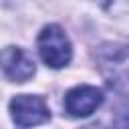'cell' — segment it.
I'll return each instance as SVG.
<instances>
[{
    "label": "cell",
    "mask_w": 129,
    "mask_h": 129,
    "mask_svg": "<svg viewBox=\"0 0 129 129\" xmlns=\"http://www.w3.org/2000/svg\"><path fill=\"white\" fill-rule=\"evenodd\" d=\"M97 64L101 75L107 83L123 93L129 95V48L121 44H105L97 52Z\"/></svg>",
    "instance_id": "6da1fadb"
},
{
    "label": "cell",
    "mask_w": 129,
    "mask_h": 129,
    "mask_svg": "<svg viewBox=\"0 0 129 129\" xmlns=\"http://www.w3.org/2000/svg\"><path fill=\"white\" fill-rule=\"evenodd\" d=\"M36 44H38L40 58L46 62V67L60 69V67L69 64V60L73 56L71 42H69L67 34L60 30V26H56V24L44 26L38 34Z\"/></svg>",
    "instance_id": "7a4b0ae2"
},
{
    "label": "cell",
    "mask_w": 129,
    "mask_h": 129,
    "mask_svg": "<svg viewBox=\"0 0 129 129\" xmlns=\"http://www.w3.org/2000/svg\"><path fill=\"white\" fill-rule=\"evenodd\" d=\"M10 113L16 125L32 127L50 119V111L40 97L34 95H16L10 101Z\"/></svg>",
    "instance_id": "3957f363"
},
{
    "label": "cell",
    "mask_w": 129,
    "mask_h": 129,
    "mask_svg": "<svg viewBox=\"0 0 129 129\" xmlns=\"http://www.w3.org/2000/svg\"><path fill=\"white\" fill-rule=\"evenodd\" d=\"M103 103V93L91 85H79L64 97V109L71 117H87Z\"/></svg>",
    "instance_id": "277c9868"
},
{
    "label": "cell",
    "mask_w": 129,
    "mask_h": 129,
    "mask_svg": "<svg viewBox=\"0 0 129 129\" xmlns=\"http://www.w3.org/2000/svg\"><path fill=\"white\" fill-rule=\"evenodd\" d=\"M2 69L6 79H10L12 83H24L34 75L36 64L26 50L18 46H8L2 52Z\"/></svg>",
    "instance_id": "5b68a950"
},
{
    "label": "cell",
    "mask_w": 129,
    "mask_h": 129,
    "mask_svg": "<svg viewBox=\"0 0 129 129\" xmlns=\"http://www.w3.org/2000/svg\"><path fill=\"white\" fill-rule=\"evenodd\" d=\"M101 6L113 14H123L129 12V0H99Z\"/></svg>",
    "instance_id": "8992f818"
},
{
    "label": "cell",
    "mask_w": 129,
    "mask_h": 129,
    "mask_svg": "<svg viewBox=\"0 0 129 129\" xmlns=\"http://www.w3.org/2000/svg\"><path fill=\"white\" fill-rule=\"evenodd\" d=\"M113 129H129V111L121 113V115L115 119V123H113Z\"/></svg>",
    "instance_id": "52a82bcc"
},
{
    "label": "cell",
    "mask_w": 129,
    "mask_h": 129,
    "mask_svg": "<svg viewBox=\"0 0 129 129\" xmlns=\"http://www.w3.org/2000/svg\"><path fill=\"white\" fill-rule=\"evenodd\" d=\"M89 129H95V127H89Z\"/></svg>",
    "instance_id": "ba28073f"
}]
</instances>
